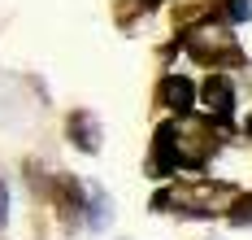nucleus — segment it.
I'll return each mask as SVG.
<instances>
[{"mask_svg":"<svg viewBox=\"0 0 252 240\" xmlns=\"http://www.w3.org/2000/svg\"><path fill=\"white\" fill-rule=\"evenodd\" d=\"M152 210H178V214H200V218H209V214H226V192L218 184H178V188H165V192H157L152 197Z\"/></svg>","mask_w":252,"mask_h":240,"instance_id":"obj_1","label":"nucleus"},{"mask_svg":"<svg viewBox=\"0 0 252 240\" xmlns=\"http://www.w3.org/2000/svg\"><path fill=\"white\" fill-rule=\"evenodd\" d=\"M187 53L196 57V61H204V66H222V61H239V44H235V35H226V31H191L187 35Z\"/></svg>","mask_w":252,"mask_h":240,"instance_id":"obj_2","label":"nucleus"},{"mask_svg":"<svg viewBox=\"0 0 252 240\" xmlns=\"http://www.w3.org/2000/svg\"><path fill=\"white\" fill-rule=\"evenodd\" d=\"M178 161H183V140H178V122H165V127L157 131L152 166H157L161 175H170V170H178Z\"/></svg>","mask_w":252,"mask_h":240,"instance_id":"obj_3","label":"nucleus"},{"mask_svg":"<svg viewBox=\"0 0 252 240\" xmlns=\"http://www.w3.org/2000/svg\"><path fill=\"white\" fill-rule=\"evenodd\" d=\"M161 105H170L174 114H187L196 105V83L187 75H165L161 79Z\"/></svg>","mask_w":252,"mask_h":240,"instance_id":"obj_4","label":"nucleus"},{"mask_svg":"<svg viewBox=\"0 0 252 240\" xmlns=\"http://www.w3.org/2000/svg\"><path fill=\"white\" fill-rule=\"evenodd\" d=\"M200 101L209 114H230V105H235V87H230L226 75H209L200 87Z\"/></svg>","mask_w":252,"mask_h":240,"instance_id":"obj_5","label":"nucleus"},{"mask_svg":"<svg viewBox=\"0 0 252 240\" xmlns=\"http://www.w3.org/2000/svg\"><path fill=\"white\" fill-rule=\"evenodd\" d=\"M70 135H74L78 149H87V153L100 149V127L92 122V114H74V118H70Z\"/></svg>","mask_w":252,"mask_h":240,"instance_id":"obj_6","label":"nucleus"},{"mask_svg":"<svg viewBox=\"0 0 252 240\" xmlns=\"http://www.w3.org/2000/svg\"><path fill=\"white\" fill-rule=\"evenodd\" d=\"M87 223H92V232H100L109 223V197L100 188H92V197H87Z\"/></svg>","mask_w":252,"mask_h":240,"instance_id":"obj_7","label":"nucleus"},{"mask_svg":"<svg viewBox=\"0 0 252 240\" xmlns=\"http://www.w3.org/2000/svg\"><path fill=\"white\" fill-rule=\"evenodd\" d=\"M226 218L235 223V227H252V192H248V197H239V201H230Z\"/></svg>","mask_w":252,"mask_h":240,"instance_id":"obj_8","label":"nucleus"},{"mask_svg":"<svg viewBox=\"0 0 252 240\" xmlns=\"http://www.w3.org/2000/svg\"><path fill=\"white\" fill-rule=\"evenodd\" d=\"M222 13H226V22H248L252 0H222Z\"/></svg>","mask_w":252,"mask_h":240,"instance_id":"obj_9","label":"nucleus"},{"mask_svg":"<svg viewBox=\"0 0 252 240\" xmlns=\"http://www.w3.org/2000/svg\"><path fill=\"white\" fill-rule=\"evenodd\" d=\"M0 223H9V184L0 179Z\"/></svg>","mask_w":252,"mask_h":240,"instance_id":"obj_10","label":"nucleus"},{"mask_svg":"<svg viewBox=\"0 0 252 240\" xmlns=\"http://www.w3.org/2000/svg\"><path fill=\"white\" fill-rule=\"evenodd\" d=\"M248 135H252V114H248Z\"/></svg>","mask_w":252,"mask_h":240,"instance_id":"obj_11","label":"nucleus"}]
</instances>
